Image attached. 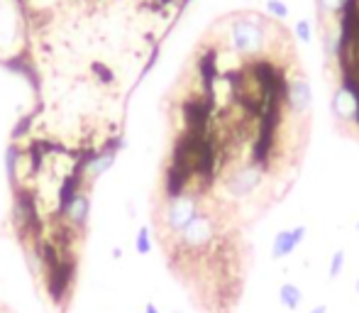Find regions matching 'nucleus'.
<instances>
[{
  "instance_id": "obj_1",
  "label": "nucleus",
  "mask_w": 359,
  "mask_h": 313,
  "mask_svg": "<svg viewBox=\"0 0 359 313\" xmlns=\"http://www.w3.org/2000/svg\"><path fill=\"white\" fill-rule=\"evenodd\" d=\"M269 27L272 18L262 15H235L230 20V47L239 59L264 57L269 42Z\"/></svg>"
},
{
  "instance_id": "obj_2",
  "label": "nucleus",
  "mask_w": 359,
  "mask_h": 313,
  "mask_svg": "<svg viewBox=\"0 0 359 313\" xmlns=\"http://www.w3.org/2000/svg\"><path fill=\"white\" fill-rule=\"evenodd\" d=\"M218 240V228L216 221H213L211 213L201 211L176 237V250L181 255H201V252H208Z\"/></svg>"
},
{
  "instance_id": "obj_3",
  "label": "nucleus",
  "mask_w": 359,
  "mask_h": 313,
  "mask_svg": "<svg viewBox=\"0 0 359 313\" xmlns=\"http://www.w3.org/2000/svg\"><path fill=\"white\" fill-rule=\"evenodd\" d=\"M264 169L254 162H244V164H237L230 174L225 176V193L227 198L232 201H247L257 193V188L262 186L264 181Z\"/></svg>"
},
{
  "instance_id": "obj_4",
  "label": "nucleus",
  "mask_w": 359,
  "mask_h": 313,
  "mask_svg": "<svg viewBox=\"0 0 359 313\" xmlns=\"http://www.w3.org/2000/svg\"><path fill=\"white\" fill-rule=\"evenodd\" d=\"M201 213V203H198V193L186 191L181 196H174L167 201L164 208V228L171 237H176L193 218Z\"/></svg>"
},
{
  "instance_id": "obj_5",
  "label": "nucleus",
  "mask_w": 359,
  "mask_h": 313,
  "mask_svg": "<svg viewBox=\"0 0 359 313\" xmlns=\"http://www.w3.org/2000/svg\"><path fill=\"white\" fill-rule=\"evenodd\" d=\"M54 221H62L69 230H73L78 237H81L83 232H86L88 223H91V191L78 193V196L64 208L62 216L54 218Z\"/></svg>"
},
{
  "instance_id": "obj_6",
  "label": "nucleus",
  "mask_w": 359,
  "mask_h": 313,
  "mask_svg": "<svg viewBox=\"0 0 359 313\" xmlns=\"http://www.w3.org/2000/svg\"><path fill=\"white\" fill-rule=\"evenodd\" d=\"M313 106V88L311 81L301 74L288 78V88H286V108L291 116L296 118H306L308 111Z\"/></svg>"
},
{
  "instance_id": "obj_7",
  "label": "nucleus",
  "mask_w": 359,
  "mask_h": 313,
  "mask_svg": "<svg viewBox=\"0 0 359 313\" xmlns=\"http://www.w3.org/2000/svg\"><path fill=\"white\" fill-rule=\"evenodd\" d=\"M306 232H308L306 225H293L286 228V230H279L272 242V260H286V257H291L303 245Z\"/></svg>"
},
{
  "instance_id": "obj_8",
  "label": "nucleus",
  "mask_w": 359,
  "mask_h": 313,
  "mask_svg": "<svg viewBox=\"0 0 359 313\" xmlns=\"http://www.w3.org/2000/svg\"><path fill=\"white\" fill-rule=\"evenodd\" d=\"M355 113H357L355 96H352V91L345 83H340V86L335 88V93H332V116L342 123H352L355 120Z\"/></svg>"
},
{
  "instance_id": "obj_9",
  "label": "nucleus",
  "mask_w": 359,
  "mask_h": 313,
  "mask_svg": "<svg viewBox=\"0 0 359 313\" xmlns=\"http://www.w3.org/2000/svg\"><path fill=\"white\" fill-rule=\"evenodd\" d=\"M321 42H323V52H325L328 62H337V57H340V52H342V34L335 20H328V22L323 25Z\"/></svg>"
},
{
  "instance_id": "obj_10",
  "label": "nucleus",
  "mask_w": 359,
  "mask_h": 313,
  "mask_svg": "<svg viewBox=\"0 0 359 313\" xmlns=\"http://www.w3.org/2000/svg\"><path fill=\"white\" fill-rule=\"evenodd\" d=\"M279 304L286 311H298L303 306V291L298 284L293 281H286V284L279 286Z\"/></svg>"
},
{
  "instance_id": "obj_11",
  "label": "nucleus",
  "mask_w": 359,
  "mask_h": 313,
  "mask_svg": "<svg viewBox=\"0 0 359 313\" xmlns=\"http://www.w3.org/2000/svg\"><path fill=\"white\" fill-rule=\"evenodd\" d=\"M91 74H93V78L101 83V86H113V83H118V76L113 74V69L108 67V64H103V62H93L91 64Z\"/></svg>"
},
{
  "instance_id": "obj_12",
  "label": "nucleus",
  "mask_w": 359,
  "mask_h": 313,
  "mask_svg": "<svg viewBox=\"0 0 359 313\" xmlns=\"http://www.w3.org/2000/svg\"><path fill=\"white\" fill-rule=\"evenodd\" d=\"M293 37L303 44L313 42V20L311 18H298L296 25H293Z\"/></svg>"
},
{
  "instance_id": "obj_13",
  "label": "nucleus",
  "mask_w": 359,
  "mask_h": 313,
  "mask_svg": "<svg viewBox=\"0 0 359 313\" xmlns=\"http://www.w3.org/2000/svg\"><path fill=\"white\" fill-rule=\"evenodd\" d=\"M264 10H267V15L274 20V22H283V20L291 15V10H288V5L283 3V0H267V3H264Z\"/></svg>"
},
{
  "instance_id": "obj_14",
  "label": "nucleus",
  "mask_w": 359,
  "mask_h": 313,
  "mask_svg": "<svg viewBox=\"0 0 359 313\" xmlns=\"http://www.w3.org/2000/svg\"><path fill=\"white\" fill-rule=\"evenodd\" d=\"M347 0H316L318 10H321V15L325 20H335L337 15H340V10L345 8Z\"/></svg>"
},
{
  "instance_id": "obj_15",
  "label": "nucleus",
  "mask_w": 359,
  "mask_h": 313,
  "mask_svg": "<svg viewBox=\"0 0 359 313\" xmlns=\"http://www.w3.org/2000/svg\"><path fill=\"white\" fill-rule=\"evenodd\" d=\"M134 250L137 255H149L152 252V230L147 225H142L134 235Z\"/></svg>"
},
{
  "instance_id": "obj_16",
  "label": "nucleus",
  "mask_w": 359,
  "mask_h": 313,
  "mask_svg": "<svg viewBox=\"0 0 359 313\" xmlns=\"http://www.w3.org/2000/svg\"><path fill=\"white\" fill-rule=\"evenodd\" d=\"M345 262H347V252L345 250H335L330 257V267H328V277L330 279H337V277L345 272Z\"/></svg>"
},
{
  "instance_id": "obj_17",
  "label": "nucleus",
  "mask_w": 359,
  "mask_h": 313,
  "mask_svg": "<svg viewBox=\"0 0 359 313\" xmlns=\"http://www.w3.org/2000/svg\"><path fill=\"white\" fill-rule=\"evenodd\" d=\"M308 313H328V306L325 304H318V306H313Z\"/></svg>"
},
{
  "instance_id": "obj_18",
  "label": "nucleus",
  "mask_w": 359,
  "mask_h": 313,
  "mask_svg": "<svg viewBox=\"0 0 359 313\" xmlns=\"http://www.w3.org/2000/svg\"><path fill=\"white\" fill-rule=\"evenodd\" d=\"M142 313H159V309H157L154 304H147V306H144V311H142Z\"/></svg>"
},
{
  "instance_id": "obj_19",
  "label": "nucleus",
  "mask_w": 359,
  "mask_h": 313,
  "mask_svg": "<svg viewBox=\"0 0 359 313\" xmlns=\"http://www.w3.org/2000/svg\"><path fill=\"white\" fill-rule=\"evenodd\" d=\"M355 291H357V296H359V277L355 279Z\"/></svg>"
},
{
  "instance_id": "obj_20",
  "label": "nucleus",
  "mask_w": 359,
  "mask_h": 313,
  "mask_svg": "<svg viewBox=\"0 0 359 313\" xmlns=\"http://www.w3.org/2000/svg\"><path fill=\"white\" fill-rule=\"evenodd\" d=\"M357 230H359V221H357Z\"/></svg>"
},
{
  "instance_id": "obj_21",
  "label": "nucleus",
  "mask_w": 359,
  "mask_h": 313,
  "mask_svg": "<svg viewBox=\"0 0 359 313\" xmlns=\"http://www.w3.org/2000/svg\"><path fill=\"white\" fill-rule=\"evenodd\" d=\"M174 313H178V311H174Z\"/></svg>"
}]
</instances>
